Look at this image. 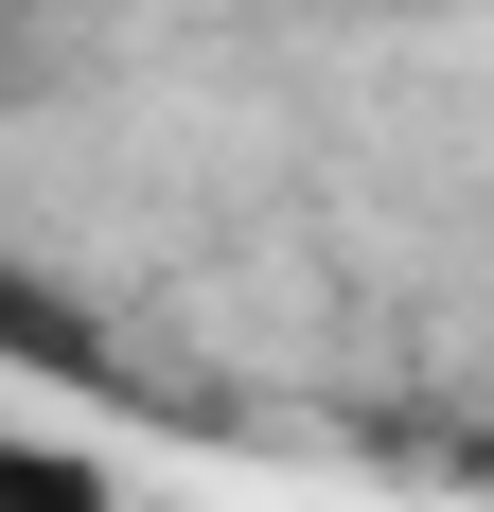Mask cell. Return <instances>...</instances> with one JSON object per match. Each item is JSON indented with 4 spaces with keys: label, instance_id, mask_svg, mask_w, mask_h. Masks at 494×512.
Segmentation results:
<instances>
[{
    "label": "cell",
    "instance_id": "cell-1",
    "mask_svg": "<svg viewBox=\"0 0 494 512\" xmlns=\"http://www.w3.org/2000/svg\"><path fill=\"white\" fill-rule=\"evenodd\" d=\"M0 512H106V460L36 424V442H0Z\"/></svg>",
    "mask_w": 494,
    "mask_h": 512
},
{
    "label": "cell",
    "instance_id": "cell-2",
    "mask_svg": "<svg viewBox=\"0 0 494 512\" xmlns=\"http://www.w3.org/2000/svg\"><path fill=\"white\" fill-rule=\"evenodd\" d=\"M477 495H494V460H477Z\"/></svg>",
    "mask_w": 494,
    "mask_h": 512
}]
</instances>
